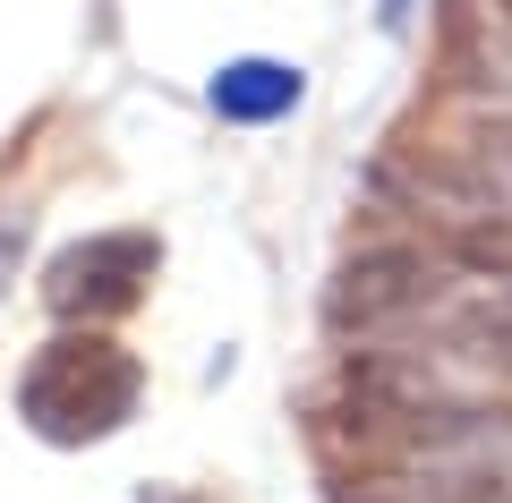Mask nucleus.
I'll return each mask as SVG.
<instances>
[{
    "mask_svg": "<svg viewBox=\"0 0 512 503\" xmlns=\"http://www.w3.org/2000/svg\"><path fill=\"white\" fill-rule=\"evenodd\" d=\"M137 393H146V367L128 359L111 333H60L26 359L18 376V418L43 435V444H103L137 418Z\"/></svg>",
    "mask_w": 512,
    "mask_h": 503,
    "instance_id": "nucleus-1",
    "label": "nucleus"
},
{
    "mask_svg": "<svg viewBox=\"0 0 512 503\" xmlns=\"http://www.w3.org/2000/svg\"><path fill=\"white\" fill-rule=\"evenodd\" d=\"M154 265H163V239L154 231H94V239H69V248L43 265V307L60 324H103L120 307L146 299Z\"/></svg>",
    "mask_w": 512,
    "mask_h": 503,
    "instance_id": "nucleus-2",
    "label": "nucleus"
},
{
    "mask_svg": "<svg viewBox=\"0 0 512 503\" xmlns=\"http://www.w3.org/2000/svg\"><path fill=\"white\" fill-rule=\"evenodd\" d=\"M444 290V265L427 248H367L333 273L325 290V324L333 333H393V324L427 316Z\"/></svg>",
    "mask_w": 512,
    "mask_h": 503,
    "instance_id": "nucleus-3",
    "label": "nucleus"
},
{
    "mask_svg": "<svg viewBox=\"0 0 512 503\" xmlns=\"http://www.w3.org/2000/svg\"><path fill=\"white\" fill-rule=\"evenodd\" d=\"M384 180H410L419 197L436 205H461V214H512V120L478 128L470 145L453 154H427V162H384Z\"/></svg>",
    "mask_w": 512,
    "mask_h": 503,
    "instance_id": "nucleus-4",
    "label": "nucleus"
},
{
    "mask_svg": "<svg viewBox=\"0 0 512 503\" xmlns=\"http://www.w3.org/2000/svg\"><path fill=\"white\" fill-rule=\"evenodd\" d=\"M453 77L512 111V0H461L453 9Z\"/></svg>",
    "mask_w": 512,
    "mask_h": 503,
    "instance_id": "nucleus-5",
    "label": "nucleus"
},
{
    "mask_svg": "<svg viewBox=\"0 0 512 503\" xmlns=\"http://www.w3.org/2000/svg\"><path fill=\"white\" fill-rule=\"evenodd\" d=\"M299 94H308V77L282 69V60H231V69L214 77V111H222V120H239V128L299 111Z\"/></svg>",
    "mask_w": 512,
    "mask_h": 503,
    "instance_id": "nucleus-6",
    "label": "nucleus"
},
{
    "mask_svg": "<svg viewBox=\"0 0 512 503\" xmlns=\"http://www.w3.org/2000/svg\"><path fill=\"white\" fill-rule=\"evenodd\" d=\"M444 342H453V359L512 367V282H504V290H487V299H470V307H453Z\"/></svg>",
    "mask_w": 512,
    "mask_h": 503,
    "instance_id": "nucleus-7",
    "label": "nucleus"
}]
</instances>
